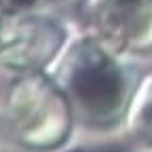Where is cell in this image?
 Here are the masks:
<instances>
[{
	"label": "cell",
	"instance_id": "cell-1",
	"mask_svg": "<svg viewBox=\"0 0 152 152\" xmlns=\"http://www.w3.org/2000/svg\"><path fill=\"white\" fill-rule=\"evenodd\" d=\"M114 70L108 61H95L85 68V72L78 78V89L85 95V99L93 104L108 106L116 97V80H114Z\"/></svg>",
	"mask_w": 152,
	"mask_h": 152
}]
</instances>
